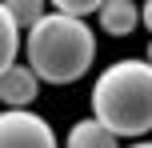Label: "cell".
Instances as JSON below:
<instances>
[{
	"mask_svg": "<svg viewBox=\"0 0 152 148\" xmlns=\"http://www.w3.org/2000/svg\"><path fill=\"white\" fill-rule=\"evenodd\" d=\"M88 104H92V120H100L116 140L148 136L152 132V64L136 60V56L112 60L96 76Z\"/></svg>",
	"mask_w": 152,
	"mask_h": 148,
	"instance_id": "obj_1",
	"label": "cell"
},
{
	"mask_svg": "<svg viewBox=\"0 0 152 148\" xmlns=\"http://www.w3.org/2000/svg\"><path fill=\"white\" fill-rule=\"evenodd\" d=\"M92 60L96 36L84 20H68L48 8L44 20L24 32V64L36 72L40 84H76L80 76H88Z\"/></svg>",
	"mask_w": 152,
	"mask_h": 148,
	"instance_id": "obj_2",
	"label": "cell"
},
{
	"mask_svg": "<svg viewBox=\"0 0 152 148\" xmlns=\"http://www.w3.org/2000/svg\"><path fill=\"white\" fill-rule=\"evenodd\" d=\"M0 148H60L56 144V132L40 112L24 108L12 112L4 108L0 112Z\"/></svg>",
	"mask_w": 152,
	"mask_h": 148,
	"instance_id": "obj_3",
	"label": "cell"
},
{
	"mask_svg": "<svg viewBox=\"0 0 152 148\" xmlns=\"http://www.w3.org/2000/svg\"><path fill=\"white\" fill-rule=\"evenodd\" d=\"M36 96H40V80H36V72H32L28 64L16 60L12 68L0 76V104H4V108L24 112L28 104H36Z\"/></svg>",
	"mask_w": 152,
	"mask_h": 148,
	"instance_id": "obj_4",
	"label": "cell"
},
{
	"mask_svg": "<svg viewBox=\"0 0 152 148\" xmlns=\"http://www.w3.org/2000/svg\"><path fill=\"white\" fill-rule=\"evenodd\" d=\"M96 16L108 36H128L140 28V4H132V0H100Z\"/></svg>",
	"mask_w": 152,
	"mask_h": 148,
	"instance_id": "obj_5",
	"label": "cell"
},
{
	"mask_svg": "<svg viewBox=\"0 0 152 148\" xmlns=\"http://www.w3.org/2000/svg\"><path fill=\"white\" fill-rule=\"evenodd\" d=\"M64 148H120V140H116L100 120L80 116V120L68 128V136H64Z\"/></svg>",
	"mask_w": 152,
	"mask_h": 148,
	"instance_id": "obj_6",
	"label": "cell"
},
{
	"mask_svg": "<svg viewBox=\"0 0 152 148\" xmlns=\"http://www.w3.org/2000/svg\"><path fill=\"white\" fill-rule=\"evenodd\" d=\"M20 28L12 24V16H8V8H4V0H0V76H4L8 68L16 64V56H20Z\"/></svg>",
	"mask_w": 152,
	"mask_h": 148,
	"instance_id": "obj_7",
	"label": "cell"
},
{
	"mask_svg": "<svg viewBox=\"0 0 152 148\" xmlns=\"http://www.w3.org/2000/svg\"><path fill=\"white\" fill-rule=\"evenodd\" d=\"M4 8H8V16H12V24H16L20 32L36 28V24L44 20V12H48L40 0H4Z\"/></svg>",
	"mask_w": 152,
	"mask_h": 148,
	"instance_id": "obj_8",
	"label": "cell"
},
{
	"mask_svg": "<svg viewBox=\"0 0 152 148\" xmlns=\"http://www.w3.org/2000/svg\"><path fill=\"white\" fill-rule=\"evenodd\" d=\"M52 12L68 16V20H84V24H88V16H92V12H100V0H56Z\"/></svg>",
	"mask_w": 152,
	"mask_h": 148,
	"instance_id": "obj_9",
	"label": "cell"
},
{
	"mask_svg": "<svg viewBox=\"0 0 152 148\" xmlns=\"http://www.w3.org/2000/svg\"><path fill=\"white\" fill-rule=\"evenodd\" d=\"M140 24H144L148 36H152V0H148V4H140Z\"/></svg>",
	"mask_w": 152,
	"mask_h": 148,
	"instance_id": "obj_10",
	"label": "cell"
},
{
	"mask_svg": "<svg viewBox=\"0 0 152 148\" xmlns=\"http://www.w3.org/2000/svg\"><path fill=\"white\" fill-rule=\"evenodd\" d=\"M128 148H152V140H132Z\"/></svg>",
	"mask_w": 152,
	"mask_h": 148,
	"instance_id": "obj_11",
	"label": "cell"
},
{
	"mask_svg": "<svg viewBox=\"0 0 152 148\" xmlns=\"http://www.w3.org/2000/svg\"><path fill=\"white\" fill-rule=\"evenodd\" d=\"M144 60H148V64H152V40H148V56H144Z\"/></svg>",
	"mask_w": 152,
	"mask_h": 148,
	"instance_id": "obj_12",
	"label": "cell"
}]
</instances>
